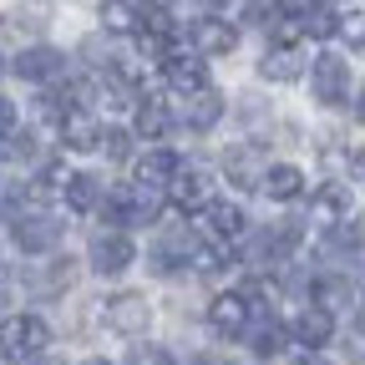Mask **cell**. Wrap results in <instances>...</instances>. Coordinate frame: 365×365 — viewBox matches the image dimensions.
<instances>
[{
    "mask_svg": "<svg viewBox=\"0 0 365 365\" xmlns=\"http://www.w3.org/2000/svg\"><path fill=\"white\" fill-rule=\"evenodd\" d=\"M350 61L345 56H335V51H319L314 61H309V97L319 102V107H345L350 102Z\"/></svg>",
    "mask_w": 365,
    "mask_h": 365,
    "instance_id": "obj_1",
    "label": "cell"
},
{
    "mask_svg": "<svg viewBox=\"0 0 365 365\" xmlns=\"http://www.w3.org/2000/svg\"><path fill=\"white\" fill-rule=\"evenodd\" d=\"M107 228H143V223H153L158 218V208H163V193H148V188H107Z\"/></svg>",
    "mask_w": 365,
    "mask_h": 365,
    "instance_id": "obj_2",
    "label": "cell"
},
{
    "mask_svg": "<svg viewBox=\"0 0 365 365\" xmlns=\"http://www.w3.org/2000/svg\"><path fill=\"white\" fill-rule=\"evenodd\" d=\"M198 249H203V239L193 234V223L188 228H158V239L148 249V264L158 274H178V269H188L198 259Z\"/></svg>",
    "mask_w": 365,
    "mask_h": 365,
    "instance_id": "obj_3",
    "label": "cell"
},
{
    "mask_svg": "<svg viewBox=\"0 0 365 365\" xmlns=\"http://www.w3.org/2000/svg\"><path fill=\"white\" fill-rule=\"evenodd\" d=\"M97 314L107 319V330H112V335H127V340L148 335V325H153V304H148V294H137V289L112 294Z\"/></svg>",
    "mask_w": 365,
    "mask_h": 365,
    "instance_id": "obj_4",
    "label": "cell"
},
{
    "mask_svg": "<svg viewBox=\"0 0 365 365\" xmlns=\"http://www.w3.org/2000/svg\"><path fill=\"white\" fill-rule=\"evenodd\" d=\"M193 223V234L203 239V244H239L244 234H249V218H244V208L239 203H213V208H203L198 218H188Z\"/></svg>",
    "mask_w": 365,
    "mask_h": 365,
    "instance_id": "obj_5",
    "label": "cell"
},
{
    "mask_svg": "<svg viewBox=\"0 0 365 365\" xmlns=\"http://www.w3.org/2000/svg\"><path fill=\"white\" fill-rule=\"evenodd\" d=\"M51 350V325H46L41 314H11V325H6V360H36Z\"/></svg>",
    "mask_w": 365,
    "mask_h": 365,
    "instance_id": "obj_6",
    "label": "cell"
},
{
    "mask_svg": "<svg viewBox=\"0 0 365 365\" xmlns=\"http://www.w3.org/2000/svg\"><path fill=\"white\" fill-rule=\"evenodd\" d=\"M11 239L26 254H51L61 244V218L56 213H41V208H26V213L11 218Z\"/></svg>",
    "mask_w": 365,
    "mask_h": 365,
    "instance_id": "obj_7",
    "label": "cell"
},
{
    "mask_svg": "<svg viewBox=\"0 0 365 365\" xmlns=\"http://www.w3.org/2000/svg\"><path fill=\"white\" fill-rule=\"evenodd\" d=\"M178 153L173 148H148V153H137L132 158V182H137V188H148V193H168L173 188V182H178Z\"/></svg>",
    "mask_w": 365,
    "mask_h": 365,
    "instance_id": "obj_8",
    "label": "cell"
},
{
    "mask_svg": "<svg viewBox=\"0 0 365 365\" xmlns=\"http://www.w3.org/2000/svg\"><path fill=\"white\" fill-rule=\"evenodd\" d=\"M86 259H91V269H97V274H122V269H132L137 249H132V239H127V228H102V234H91Z\"/></svg>",
    "mask_w": 365,
    "mask_h": 365,
    "instance_id": "obj_9",
    "label": "cell"
},
{
    "mask_svg": "<svg viewBox=\"0 0 365 365\" xmlns=\"http://www.w3.org/2000/svg\"><path fill=\"white\" fill-rule=\"evenodd\" d=\"M254 304H249V294L244 289H223V294H213V304H208V325L218 330V335H244L249 325H254Z\"/></svg>",
    "mask_w": 365,
    "mask_h": 365,
    "instance_id": "obj_10",
    "label": "cell"
},
{
    "mask_svg": "<svg viewBox=\"0 0 365 365\" xmlns=\"http://www.w3.org/2000/svg\"><path fill=\"white\" fill-rule=\"evenodd\" d=\"M61 71H66V56L56 51V46H26V51H16V56H11V76L36 81V86L56 81Z\"/></svg>",
    "mask_w": 365,
    "mask_h": 365,
    "instance_id": "obj_11",
    "label": "cell"
},
{
    "mask_svg": "<svg viewBox=\"0 0 365 365\" xmlns=\"http://www.w3.org/2000/svg\"><path fill=\"white\" fill-rule=\"evenodd\" d=\"M168 203H173V208H182L188 218H198L203 208H213V203H218V198H213V178H208V173H198V168L178 173V182L168 188Z\"/></svg>",
    "mask_w": 365,
    "mask_h": 365,
    "instance_id": "obj_12",
    "label": "cell"
},
{
    "mask_svg": "<svg viewBox=\"0 0 365 365\" xmlns=\"http://www.w3.org/2000/svg\"><path fill=\"white\" fill-rule=\"evenodd\" d=\"M188 46L198 56H228L239 46V31H234V21H223V16H203V21H193Z\"/></svg>",
    "mask_w": 365,
    "mask_h": 365,
    "instance_id": "obj_13",
    "label": "cell"
},
{
    "mask_svg": "<svg viewBox=\"0 0 365 365\" xmlns=\"http://www.w3.org/2000/svg\"><path fill=\"white\" fill-rule=\"evenodd\" d=\"M223 112H228L223 91L203 86V91H193V97H182V112H178V122L188 127V132H213V127L223 122Z\"/></svg>",
    "mask_w": 365,
    "mask_h": 365,
    "instance_id": "obj_14",
    "label": "cell"
},
{
    "mask_svg": "<svg viewBox=\"0 0 365 365\" xmlns=\"http://www.w3.org/2000/svg\"><path fill=\"white\" fill-rule=\"evenodd\" d=\"M309 218L319 228H335V223H350V188L345 182H319V188L309 193Z\"/></svg>",
    "mask_w": 365,
    "mask_h": 365,
    "instance_id": "obj_15",
    "label": "cell"
},
{
    "mask_svg": "<svg viewBox=\"0 0 365 365\" xmlns=\"http://www.w3.org/2000/svg\"><path fill=\"white\" fill-rule=\"evenodd\" d=\"M289 335H294L304 350H325L330 335H335V309H325V304H304V309L294 314Z\"/></svg>",
    "mask_w": 365,
    "mask_h": 365,
    "instance_id": "obj_16",
    "label": "cell"
},
{
    "mask_svg": "<svg viewBox=\"0 0 365 365\" xmlns=\"http://www.w3.org/2000/svg\"><path fill=\"white\" fill-rule=\"evenodd\" d=\"M274 163L259 153V148H228L223 153V173H228V182L234 188H264V173H269Z\"/></svg>",
    "mask_w": 365,
    "mask_h": 365,
    "instance_id": "obj_17",
    "label": "cell"
},
{
    "mask_svg": "<svg viewBox=\"0 0 365 365\" xmlns=\"http://www.w3.org/2000/svg\"><path fill=\"white\" fill-rule=\"evenodd\" d=\"M163 76H168L173 91H182V97H193V91L208 86V71H203V56L198 51H173L163 61Z\"/></svg>",
    "mask_w": 365,
    "mask_h": 365,
    "instance_id": "obj_18",
    "label": "cell"
},
{
    "mask_svg": "<svg viewBox=\"0 0 365 365\" xmlns=\"http://www.w3.org/2000/svg\"><path fill=\"white\" fill-rule=\"evenodd\" d=\"M244 340H249V350H254L259 360H274V355L284 350L289 330H284V325H279V319H274V314H254V325L244 330Z\"/></svg>",
    "mask_w": 365,
    "mask_h": 365,
    "instance_id": "obj_19",
    "label": "cell"
},
{
    "mask_svg": "<svg viewBox=\"0 0 365 365\" xmlns=\"http://www.w3.org/2000/svg\"><path fill=\"white\" fill-rule=\"evenodd\" d=\"M71 284H76V259H71V254H56V259L31 279V289H36L41 299H56V294H66Z\"/></svg>",
    "mask_w": 365,
    "mask_h": 365,
    "instance_id": "obj_20",
    "label": "cell"
},
{
    "mask_svg": "<svg viewBox=\"0 0 365 365\" xmlns=\"http://www.w3.org/2000/svg\"><path fill=\"white\" fill-rule=\"evenodd\" d=\"M264 198H274V203H294L299 193H304V173L294 168V163H274L269 173H264V188H259Z\"/></svg>",
    "mask_w": 365,
    "mask_h": 365,
    "instance_id": "obj_21",
    "label": "cell"
},
{
    "mask_svg": "<svg viewBox=\"0 0 365 365\" xmlns=\"http://www.w3.org/2000/svg\"><path fill=\"white\" fill-rule=\"evenodd\" d=\"M102 31L112 36H143V11H137V0H102Z\"/></svg>",
    "mask_w": 365,
    "mask_h": 365,
    "instance_id": "obj_22",
    "label": "cell"
},
{
    "mask_svg": "<svg viewBox=\"0 0 365 365\" xmlns=\"http://www.w3.org/2000/svg\"><path fill=\"white\" fill-rule=\"evenodd\" d=\"M56 132H61V148H81V153L86 148H102V127L91 122V112H66Z\"/></svg>",
    "mask_w": 365,
    "mask_h": 365,
    "instance_id": "obj_23",
    "label": "cell"
},
{
    "mask_svg": "<svg viewBox=\"0 0 365 365\" xmlns=\"http://www.w3.org/2000/svg\"><path fill=\"white\" fill-rule=\"evenodd\" d=\"M299 71H304V61H299L294 46H274V51H264V61H259L264 81H294Z\"/></svg>",
    "mask_w": 365,
    "mask_h": 365,
    "instance_id": "obj_24",
    "label": "cell"
},
{
    "mask_svg": "<svg viewBox=\"0 0 365 365\" xmlns=\"http://www.w3.org/2000/svg\"><path fill=\"white\" fill-rule=\"evenodd\" d=\"M107 198H102V178H91V173H76L71 182H66V208L71 213H91V208H102Z\"/></svg>",
    "mask_w": 365,
    "mask_h": 365,
    "instance_id": "obj_25",
    "label": "cell"
},
{
    "mask_svg": "<svg viewBox=\"0 0 365 365\" xmlns=\"http://www.w3.org/2000/svg\"><path fill=\"white\" fill-rule=\"evenodd\" d=\"M168 127H173V117H168L163 102H137V117H132V132L137 137H153V143H158Z\"/></svg>",
    "mask_w": 365,
    "mask_h": 365,
    "instance_id": "obj_26",
    "label": "cell"
},
{
    "mask_svg": "<svg viewBox=\"0 0 365 365\" xmlns=\"http://www.w3.org/2000/svg\"><path fill=\"white\" fill-rule=\"evenodd\" d=\"M340 31H345V21H340L330 6H314V11L304 16V36H309V41H330V36H340Z\"/></svg>",
    "mask_w": 365,
    "mask_h": 365,
    "instance_id": "obj_27",
    "label": "cell"
},
{
    "mask_svg": "<svg viewBox=\"0 0 365 365\" xmlns=\"http://www.w3.org/2000/svg\"><path fill=\"white\" fill-rule=\"evenodd\" d=\"M97 153H107L112 163H127L132 158V132L127 127H102V148Z\"/></svg>",
    "mask_w": 365,
    "mask_h": 365,
    "instance_id": "obj_28",
    "label": "cell"
},
{
    "mask_svg": "<svg viewBox=\"0 0 365 365\" xmlns=\"http://www.w3.org/2000/svg\"><path fill=\"white\" fill-rule=\"evenodd\" d=\"M6 158H11V163H21V158L31 163V158H36V132H11V137H6Z\"/></svg>",
    "mask_w": 365,
    "mask_h": 365,
    "instance_id": "obj_29",
    "label": "cell"
},
{
    "mask_svg": "<svg viewBox=\"0 0 365 365\" xmlns=\"http://www.w3.org/2000/svg\"><path fill=\"white\" fill-rule=\"evenodd\" d=\"M46 21H51V6H46V0H31V6L16 11V26H46Z\"/></svg>",
    "mask_w": 365,
    "mask_h": 365,
    "instance_id": "obj_30",
    "label": "cell"
},
{
    "mask_svg": "<svg viewBox=\"0 0 365 365\" xmlns=\"http://www.w3.org/2000/svg\"><path fill=\"white\" fill-rule=\"evenodd\" d=\"M340 36H345V46H350V51H355V56H360V51H365V16H350V21H345V31H340Z\"/></svg>",
    "mask_w": 365,
    "mask_h": 365,
    "instance_id": "obj_31",
    "label": "cell"
},
{
    "mask_svg": "<svg viewBox=\"0 0 365 365\" xmlns=\"http://www.w3.org/2000/svg\"><path fill=\"white\" fill-rule=\"evenodd\" d=\"M345 168H350V182H360V188H365V148H350V153H345Z\"/></svg>",
    "mask_w": 365,
    "mask_h": 365,
    "instance_id": "obj_32",
    "label": "cell"
},
{
    "mask_svg": "<svg viewBox=\"0 0 365 365\" xmlns=\"http://www.w3.org/2000/svg\"><path fill=\"white\" fill-rule=\"evenodd\" d=\"M132 365H173V355L158 350V345H148V350H137V355H132Z\"/></svg>",
    "mask_w": 365,
    "mask_h": 365,
    "instance_id": "obj_33",
    "label": "cell"
},
{
    "mask_svg": "<svg viewBox=\"0 0 365 365\" xmlns=\"http://www.w3.org/2000/svg\"><path fill=\"white\" fill-rule=\"evenodd\" d=\"M350 228H355L350 244H355V249H365V218H350Z\"/></svg>",
    "mask_w": 365,
    "mask_h": 365,
    "instance_id": "obj_34",
    "label": "cell"
},
{
    "mask_svg": "<svg viewBox=\"0 0 365 365\" xmlns=\"http://www.w3.org/2000/svg\"><path fill=\"white\" fill-rule=\"evenodd\" d=\"M299 365H330V360L319 355V350H304V355H299Z\"/></svg>",
    "mask_w": 365,
    "mask_h": 365,
    "instance_id": "obj_35",
    "label": "cell"
},
{
    "mask_svg": "<svg viewBox=\"0 0 365 365\" xmlns=\"http://www.w3.org/2000/svg\"><path fill=\"white\" fill-rule=\"evenodd\" d=\"M26 365H66V360H56V355H36V360H26Z\"/></svg>",
    "mask_w": 365,
    "mask_h": 365,
    "instance_id": "obj_36",
    "label": "cell"
},
{
    "mask_svg": "<svg viewBox=\"0 0 365 365\" xmlns=\"http://www.w3.org/2000/svg\"><path fill=\"white\" fill-rule=\"evenodd\" d=\"M86 365H107V360H86Z\"/></svg>",
    "mask_w": 365,
    "mask_h": 365,
    "instance_id": "obj_37",
    "label": "cell"
},
{
    "mask_svg": "<svg viewBox=\"0 0 365 365\" xmlns=\"http://www.w3.org/2000/svg\"><path fill=\"white\" fill-rule=\"evenodd\" d=\"M350 6H355V0H350Z\"/></svg>",
    "mask_w": 365,
    "mask_h": 365,
    "instance_id": "obj_38",
    "label": "cell"
}]
</instances>
